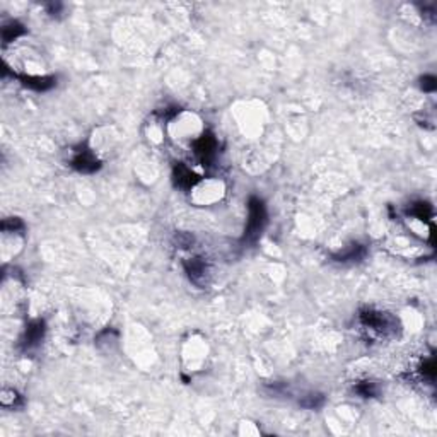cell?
<instances>
[{"instance_id": "5", "label": "cell", "mask_w": 437, "mask_h": 437, "mask_svg": "<svg viewBox=\"0 0 437 437\" xmlns=\"http://www.w3.org/2000/svg\"><path fill=\"white\" fill-rule=\"evenodd\" d=\"M44 325L43 321H33V323L27 327L26 329V336H24V345L26 347H33L36 345L38 342L41 340V336H43V331H44Z\"/></svg>"}, {"instance_id": "13", "label": "cell", "mask_w": 437, "mask_h": 437, "mask_svg": "<svg viewBox=\"0 0 437 437\" xmlns=\"http://www.w3.org/2000/svg\"><path fill=\"white\" fill-rule=\"evenodd\" d=\"M422 89H424V91H427V92H432V91H436V87H437V79L434 77V75H424V77H422Z\"/></svg>"}, {"instance_id": "11", "label": "cell", "mask_w": 437, "mask_h": 437, "mask_svg": "<svg viewBox=\"0 0 437 437\" xmlns=\"http://www.w3.org/2000/svg\"><path fill=\"white\" fill-rule=\"evenodd\" d=\"M355 391L359 394H362V396H366V398L374 396V394L377 393V390H376V386H374V383H369V381H364V383L357 384Z\"/></svg>"}, {"instance_id": "4", "label": "cell", "mask_w": 437, "mask_h": 437, "mask_svg": "<svg viewBox=\"0 0 437 437\" xmlns=\"http://www.w3.org/2000/svg\"><path fill=\"white\" fill-rule=\"evenodd\" d=\"M175 179H176V185H179L181 188H190V186H193L198 181V176L193 171H190L186 166L178 164L175 166Z\"/></svg>"}, {"instance_id": "3", "label": "cell", "mask_w": 437, "mask_h": 437, "mask_svg": "<svg viewBox=\"0 0 437 437\" xmlns=\"http://www.w3.org/2000/svg\"><path fill=\"white\" fill-rule=\"evenodd\" d=\"M216 147H217V142L210 133H205L203 137H200L198 140L195 142V151H197V154L202 157L203 162L209 161V159L212 157L214 152H216Z\"/></svg>"}, {"instance_id": "7", "label": "cell", "mask_w": 437, "mask_h": 437, "mask_svg": "<svg viewBox=\"0 0 437 437\" xmlns=\"http://www.w3.org/2000/svg\"><path fill=\"white\" fill-rule=\"evenodd\" d=\"M185 268H186V272H188L190 279H192L193 282L198 284L200 277H203V273H205V263H203L200 258H195V260H192V262H186Z\"/></svg>"}, {"instance_id": "10", "label": "cell", "mask_w": 437, "mask_h": 437, "mask_svg": "<svg viewBox=\"0 0 437 437\" xmlns=\"http://www.w3.org/2000/svg\"><path fill=\"white\" fill-rule=\"evenodd\" d=\"M412 214L414 216H417L418 218H424V220H427V218L432 217V209L429 203L425 202H418V203H414V207H412Z\"/></svg>"}, {"instance_id": "15", "label": "cell", "mask_w": 437, "mask_h": 437, "mask_svg": "<svg viewBox=\"0 0 437 437\" xmlns=\"http://www.w3.org/2000/svg\"><path fill=\"white\" fill-rule=\"evenodd\" d=\"M422 371H424V374H429V377H431V379H434V372H436V371H434V360H432V359L429 360V362L425 364L424 369H422Z\"/></svg>"}, {"instance_id": "9", "label": "cell", "mask_w": 437, "mask_h": 437, "mask_svg": "<svg viewBox=\"0 0 437 437\" xmlns=\"http://www.w3.org/2000/svg\"><path fill=\"white\" fill-rule=\"evenodd\" d=\"M362 255H364V248H362V246H360V244H353V246H350L347 251L340 253L336 258H338L340 262H347V260H359Z\"/></svg>"}, {"instance_id": "6", "label": "cell", "mask_w": 437, "mask_h": 437, "mask_svg": "<svg viewBox=\"0 0 437 437\" xmlns=\"http://www.w3.org/2000/svg\"><path fill=\"white\" fill-rule=\"evenodd\" d=\"M24 86L34 89V91H48L55 86L53 77H21Z\"/></svg>"}, {"instance_id": "8", "label": "cell", "mask_w": 437, "mask_h": 437, "mask_svg": "<svg viewBox=\"0 0 437 437\" xmlns=\"http://www.w3.org/2000/svg\"><path fill=\"white\" fill-rule=\"evenodd\" d=\"M22 33H24V29H22V26H21L19 22H10L9 26H5L2 29V36H3V41H5V43L16 40V38L19 36V34H22Z\"/></svg>"}, {"instance_id": "1", "label": "cell", "mask_w": 437, "mask_h": 437, "mask_svg": "<svg viewBox=\"0 0 437 437\" xmlns=\"http://www.w3.org/2000/svg\"><path fill=\"white\" fill-rule=\"evenodd\" d=\"M266 222V212H265V205H263L262 200L255 198L253 197L249 200V218H248V225H246V239H255L256 236L262 232L263 225Z\"/></svg>"}, {"instance_id": "12", "label": "cell", "mask_w": 437, "mask_h": 437, "mask_svg": "<svg viewBox=\"0 0 437 437\" xmlns=\"http://www.w3.org/2000/svg\"><path fill=\"white\" fill-rule=\"evenodd\" d=\"M321 403H323V396H321V394H309L307 400L301 401V405L306 408H316V407H320Z\"/></svg>"}, {"instance_id": "14", "label": "cell", "mask_w": 437, "mask_h": 437, "mask_svg": "<svg viewBox=\"0 0 437 437\" xmlns=\"http://www.w3.org/2000/svg\"><path fill=\"white\" fill-rule=\"evenodd\" d=\"M3 231H7V229H12V231H16V229H22V222L19 220V218H5L2 224Z\"/></svg>"}, {"instance_id": "2", "label": "cell", "mask_w": 437, "mask_h": 437, "mask_svg": "<svg viewBox=\"0 0 437 437\" xmlns=\"http://www.w3.org/2000/svg\"><path fill=\"white\" fill-rule=\"evenodd\" d=\"M72 166L81 173H94L99 168V161L92 155L91 151L84 149L75 154V157L72 159Z\"/></svg>"}]
</instances>
